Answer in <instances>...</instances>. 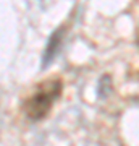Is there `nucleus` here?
<instances>
[{"label":"nucleus","mask_w":139,"mask_h":146,"mask_svg":"<svg viewBox=\"0 0 139 146\" xmlns=\"http://www.w3.org/2000/svg\"><path fill=\"white\" fill-rule=\"evenodd\" d=\"M62 94V81L60 80H49L39 84V88L28 98L24 104V112L28 119L41 120L50 112L53 102Z\"/></svg>","instance_id":"obj_1"},{"label":"nucleus","mask_w":139,"mask_h":146,"mask_svg":"<svg viewBox=\"0 0 139 146\" xmlns=\"http://www.w3.org/2000/svg\"><path fill=\"white\" fill-rule=\"evenodd\" d=\"M63 28H58L57 31L53 33L49 39V44H47V49H45V54H44V65L50 62L52 58L57 55L58 49L62 46V41H63Z\"/></svg>","instance_id":"obj_2"}]
</instances>
